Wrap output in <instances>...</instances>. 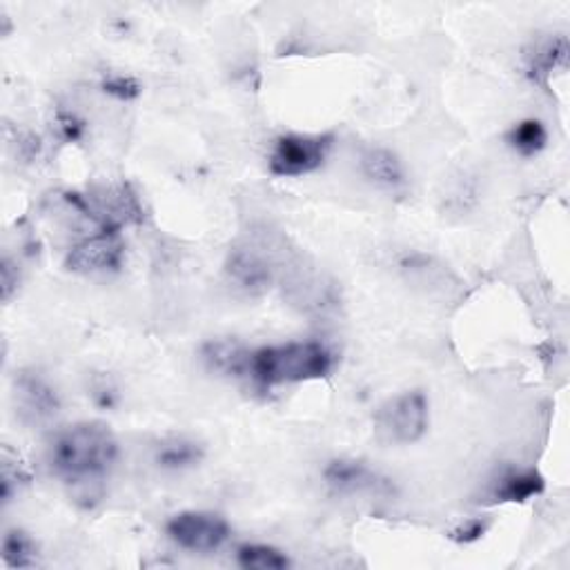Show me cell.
I'll use <instances>...</instances> for the list:
<instances>
[{"label": "cell", "instance_id": "cell-1", "mask_svg": "<svg viewBox=\"0 0 570 570\" xmlns=\"http://www.w3.org/2000/svg\"><path fill=\"white\" fill-rule=\"evenodd\" d=\"M118 459V442L110 426L80 421L59 430L48 446L52 472L72 489L76 502L92 506L103 497V481Z\"/></svg>", "mask_w": 570, "mask_h": 570}, {"label": "cell", "instance_id": "cell-2", "mask_svg": "<svg viewBox=\"0 0 570 570\" xmlns=\"http://www.w3.org/2000/svg\"><path fill=\"white\" fill-rule=\"evenodd\" d=\"M334 368V355L321 341H288L250 350L248 377L261 385H283L324 379Z\"/></svg>", "mask_w": 570, "mask_h": 570}, {"label": "cell", "instance_id": "cell-3", "mask_svg": "<svg viewBox=\"0 0 570 570\" xmlns=\"http://www.w3.org/2000/svg\"><path fill=\"white\" fill-rule=\"evenodd\" d=\"M430 404L423 390L394 394L375 413V434L385 446L417 444L428 432Z\"/></svg>", "mask_w": 570, "mask_h": 570}, {"label": "cell", "instance_id": "cell-4", "mask_svg": "<svg viewBox=\"0 0 570 570\" xmlns=\"http://www.w3.org/2000/svg\"><path fill=\"white\" fill-rule=\"evenodd\" d=\"M334 145V135H283L275 141L268 165L275 177H305L317 172Z\"/></svg>", "mask_w": 570, "mask_h": 570}, {"label": "cell", "instance_id": "cell-5", "mask_svg": "<svg viewBox=\"0 0 570 570\" xmlns=\"http://www.w3.org/2000/svg\"><path fill=\"white\" fill-rule=\"evenodd\" d=\"M167 537L192 553H214L230 540V523L210 510H183L165 523Z\"/></svg>", "mask_w": 570, "mask_h": 570}, {"label": "cell", "instance_id": "cell-6", "mask_svg": "<svg viewBox=\"0 0 570 570\" xmlns=\"http://www.w3.org/2000/svg\"><path fill=\"white\" fill-rule=\"evenodd\" d=\"M324 481L334 495H394L392 481L362 459L339 457L328 461L324 468Z\"/></svg>", "mask_w": 570, "mask_h": 570}, {"label": "cell", "instance_id": "cell-7", "mask_svg": "<svg viewBox=\"0 0 570 570\" xmlns=\"http://www.w3.org/2000/svg\"><path fill=\"white\" fill-rule=\"evenodd\" d=\"M67 270L76 275H107L118 273L123 266V243L118 232H99L76 243L65 258Z\"/></svg>", "mask_w": 570, "mask_h": 570}, {"label": "cell", "instance_id": "cell-8", "mask_svg": "<svg viewBox=\"0 0 570 570\" xmlns=\"http://www.w3.org/2000/svg\"><path fill=\"white\" fill-rule=\"evenodd\" d=\"M16 408L23 421L27 423H46L54 419L61 410L59 390L34 370H23L16 377Z\"/></svg>", "mask_w": 570, "mask_h": 570}, {"label": "cell", "instance_id": "cell-9", "mask_svg": "<svg viewBox=\"0 0 570 570\" xmlns=\"http://www.w3.org/2000/svg\"><path fill=\"white\" fill-rule=\"evenodd\" d=\"M226 275L237 288L250 294L266 292L275 281V268L268 256L250 245H237L230 250L226 258Z\"/></svg>", "mask_w": 570, "mask_h": 570}, {"label": "cell", "instance_id": "cell-10", "mask_svg": "<svg viewBox=\"0 0 570 570\" xmlns=\"http://www.w3.org/2000/svg\"><path fill=\"white\" fill-rule=\"evenodd\" d=\"M546 491V479L537 468H508L499 474L493 499L499 504H523Z\"/></svg>", "mask_w": 570, "mask_h": 570}, {"label": "cell", "instance_id": "cell-11", "mask_svg": "<svg viewBox=\"0 0 570 570\" xmlns=\"http://www.w3.org/2000/svg\"><path fill=\"white\" fill-rule=\"evenodd\" d=\"M362 174L364 177L385 190H397L406 186V167L402 159L388 148H368L362 154Z\"/></svg>", "mask_w": 570, "mask_h": 570}, {"label": "cell", "instance_id": "cell-12", "mask_svg": "<svg viewBox=\"0 0 570 570\" xmlns=\"http://www.w3.org/2000/svg\"><path fill=\"white\" fill-rule=\"evenodd\" d=\"M205 457L201 442L190 436H167L154 451V464L167 472H181L199 466Z\"/></svg>", "mask_w": 570, "mask_h": 570}, {"label": "cell", "instance_id": "cell-13", "mask_svg": "<svg viewBox=\"0 0 570 570\" xmlns=\"http://www.w3.org/2000/svg\"><path fill=\"white\" fill-rule=\"evenodd\" d=\"M566 63H568V40L566 36H555L540 42V46H535V52L529 54V74L535 83L546 85L557 69L566 67Z\"/></svg>", "mask_w": 570, "mask_h": 570}, {"label": "cell", "instance_id": "cell-14", "mask_svg": "<svg viewBox=\"0 0 570 570\" xmlns=\"http://www.w3.org/2000/svg\"><path fill=\"white\" fill-rule=\"evenodd\" d=\"M203 359L210 368L235 375V377H248L250 368V350L235 341H212L203 347Z\"/></svg>", "mask_w": 570, "mask_h": 570}, {"label": "cell", "instance_id": "cell-15", "mask_svg": "<svg viewBox=\"0 0 570 570\" xmlns=\"http://www.w3.org/2000/svg\"><path fill=\"white\" fill-rule=\"evenodd\" d=\"M506 143L519 156L531 159L548 145V129L540 118H523L506 131Z\"/></svg>", "mask_w": 570, "mask_h": 570}, {"label": "cell", "instance_id": "cell-16", "mask_svg": "<svg viewBox=\"0 0 570 570\" xmlns=\"http://www.w3.org/2000/svg\"><path fill=\"white\" fill-rule=\"evenodd\" d=\"M239 566L248 570H286L290 559L283 550L268 544H243L237 548Z\"/></svg>", "mask_w": 570, "mask_h": 570}, {"label": "cell", "instance_id": "cell-17", "mask_svg": "<svg viewBox=\"0 0 570 570\" xmlns=\"http://www.w3.org/2000/svg\"><path fill=\"white\" fill-rule=\"evenodd\" d=\"M38 557L36 542L21 529H12L3 537V561L10 568H31Z\"/></svg>", "mask_w": 570, "mask_h": 570}, {"label": "cell", "instance_id": "cell-18", "mask_svg": "<svg viewBox=\"0 0 570 570\" xmlns=\"http://www.w3.org/2000/svg\"><path fill=\"white\" fill-rule=\"evenodd\" d=\"M101 90L116 99V101H135L141 97L143 87L135 76H125V74H110L103 78Z\"/></svg>", "mask_w": 570, "mask_h": 570}, {"label": "cell", "instance_id": "cell-19", "mask_svg": "<svg viewBox=\"0 0 570 570\" xmlns=\"http://www.w3.org/2000/svg\"><path fill=\"white\" fill-rule=\"evenodd\" d=\"M54 129L61 141L65 143H76L85 137V121L78 118L74 112L59 110L54 116Z\"/></svg>", "mask_w": 570, "mask_h": 570}, {"label": "cell", "instance_id": "cell-20", "mask_svg": "<svg viewBox=\"0 0 570 570\" xmlns=\"http://www.w3.org/2000/svg\"><path fill=\"white\" fill-rule=\"evenodd\" d=\"M486 531H489V521L481 519V517H472V519H466L464 523H459L457 529H453L448 537L457 544H474L486 535Z\"/></svg>", "mask_w": 570, "mask_h": 570}, {"label": "cell", "instance_id": "cell-21", "mask_svg": "<svg viewBox=\"0 0 570 570\" xmlns=\"http://www.w3.org/2000/svg\"><path fill=\"white\" fill-rule=\"evenodd\" d=\"M92 400L97 402V406L101 408H114L118 402V392L110 381H101L92 388Z\"/></svg>", "mask_w": 570, "mask_h": 570}, {"label": "cell", "instance_id": "cell-22", "mask_svg": "<svg viewBox=\"0 0 570 570\" xmlns=\"http://www.w3.org/2000/svg\"><path fill=\"white\" fill-rule=\"evenodd\" d=\"M18 288V273L14 275V263L10 258L3 261V296L5 301L12 299V292Z\"/></svg>", "mask_w": 570, "mask_h": 570}]
</instances>
